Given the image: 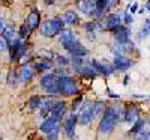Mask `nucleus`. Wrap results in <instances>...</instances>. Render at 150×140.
Listing matches in <instances>:
<instances>
[{
  "label": "nucleus",
  "mask_w": 150,
  "mask_h": 140,
  "mask_svg": "<svg viewBox=\"0 0 150 140\" xmlns=\"http://www.w3.org/2000/svg\"><path fill=\"white\" fill-rule=\"evenodd\" d=\"M90 65H92V68L95 69L96 75H98V74H101V75H111L112 72L116 71V68L112 66V63H102V62H99V60H96V59H93V60L90 62Z\"/></svg>",
  "instance_id": "5"
},
{
  "label": "nucleus",
  "mask_w": 150,
  "mask_h": 140,
  "mask_svg": "<svg viewBox=\"0 0 150 140\" xmlns=\"http://www.w3.org/2000/svg\"><path fill=\"white\" fill-rule=\"evenodd\" d=\"M3 36L6 38L8 42H12V41L17 39V38H15V30L12 29V27H6V29L3 30Z\"/></svg>",
  "instance_id": "28"
},
{
  "label": "nucleus",
  "mask_w": 150,
  "mask_h": 140,
  "mask_svg": "<svg viewBox=\"0 0 150 140\" xmlns=\"http://www.w3.org/2000/svg\"><path fill=\"white\" fill-rule=\"evenodd\" d=\"M77 122H78V116L74 114V113L65 121V133L71 140L75 137V125H77Z\"/></svg>",
  "instance_id": "12"
},
{
  "label": "nucleus",
  "mask_w": 150,
  "mask_h": 140,
  "mask_svg": "<svg viewBox=\"0 0 150 140\" xmlns=\"http://www.w3.org/2000/svg\"><path fill=\"white\" fill-rule=\"evenodd\" d=\"M111 32H112V35H114L117 44H126V42H129V29L128 27L119 26L116 29H112Z\"/></svg>",
  "instance_id": "10"
},
{
  "label": "nucleus",
  "mask_w": 150,
  "mask_h": 140,
  "mask_svg": "<svg viewBox=\"0 0 150 140\" xmlns=\"http://www.w3.org/2000/svg\"><path fill=\"white\" fill-rule=\"evenodd\" d=\"M112 66L116 68V71H126L132 66V62L123 54H116L112 60Z\"/></svg>",
  "instance_id": "9"
},
{
  "label": "nucleus",
  "mask_w": 150,
  "mask_h": 140,
  "mask_svg": "<svg viewBox=\"0 0 150 140\" xmlns=\"http://www.w3.org/2000/svg\"><path fill=\"white\" fill-rule=\"evenodd\" d=\"M33 68L35 71H50L51 69V63H50V60H41V62H36Z\"/></svg>",
  "instance_id": "25"
},
{
  "label": "nucleus",
  "mask_w": 150,
  "mask_h": 140,
  "mask_svg": "<svg viewBox=\"0 0 150 140\" xmlns=\"http://www.w3.org/2000/svg\"><path fill=\"white\" fill-rule=\"evenodd\" d=\"M146 9H147V11H150V2H147V3H146Z\"/></svg>",
  "instance_id": "41"
},
{
  "label": "nucleus",
  "mask_w": 150,
  "mask_h": 140,
  "mask_svg": "<svg viewBox=\"0 0 150 140\" xmlns=\"http://www.w3.org/2000/svg\"><path fill=\"white\" fill-rule=\"evenodd\" d=\"M149 32H150V29H147V27H143V29L140 30V38H141V39L149 36Z\"/></svg>",
  "instance_id": "36"
},
{
  "label": "nucleus",
  "mask_w": 150,
  "mask_h": 140,
  "mask_svg": "<svg viewBox=\"0 0 150 140\" xmlns=\"http://www.w3.org/2000/svg\"><path fill=\"white\" fill-rule=\"evenodd\" d=\"M108 96H111V98H119L120 95H116V94H112L111 91H108Z\"/></svg>",
  "instance_id": "39"
},
{
  "label": "nucleus",
  "mask_w": 150,
  "mask_h": 140,
  "mask_svg": "<svg viewBox=\"0 0 150 140\" xmlns=\"http://www.w3.org/2000/svg\"><path fill=\"white\" fill-rule=\"evenodd\" d=\"M41 103H42V96H39V95H33L30 99H29V107L32 109V110H39V107H41Z\"/></svg>",
  "instance_id": "26"
},
{
  "label": "nucleus",
  "mask_w": 150,
  "mask_h": 140,
  "mask_svg": "<svg viewBox=\"0 0 150 140\" xmlns=\"http://www.w3.org/2000/svg\"><path fill=\"white\" fill-rule=\"evenodd\" d=\"M143 128H144V121H143V119H137V121L134 122V125H132V130L129 131V134L135 137Z\"/></svg>",
  "instance_id": "24"
},
{
  "label": "nucleus",
  "mask_w": 150,
  "mask_h": 140,
  "mask_svg": "<svg viewBox=\"0 0 150 140\" xmlns=\"http://www.w3.org/2000/svg\"><path fill=\"white\" fill-rule=\"evenodd\" d=\"M59 125H60V121H57V119H54V118H47V119L41 124V130H42L45 134H48V133L57 130Z\"/></svg>",
  "instance_id": "13"
},
{
  "label": "nucleus",
  "mask_w": 150,
  "mask_h": 140,
  "mask_svg": "<svg viewBox=\"0 0 150 140\" xmlns=\"http://www.w3.org/2000/svg\"><path fill=\"white\" fill-rule=\"evenodd\" d=\"M57 89H59V95H65V96L78 95V84L71 75L57 77Z\"/></svg>",
  "instance_id": "2"
},
{
  "label": "nucleus",
  "mask_w": 150,
  "mask_h": 140,
  "mask_svg": "<svg viewBox=\"0 0 150 140\" xmlns=\"http://www.w3.org/2000/svg\"><path fill=\"white\" fill-rule=\"evenodd\" d=\"M5 29H6V27H5V20H3V18H0V33H3Z\"/></svg>",
  "instance_id": "37"
},
{
  "label": "nucleus",
  "mask_w": 150,
  "mask_h": 140,
  "mask_svg": "<svg viewBox=\"0 0 150 140\" xmlns=\"http://www.w3.org/2000/svg\"><path fill=\"white\" fill-rule=\"evenodd\" d=\"M77 8L83 12V14H86V15L90 17V14H92V11H93L95 5L90 2V0H77Z\"/></svg>",
  "instance_id": "17"
},
{
  "label": "nucleus",
  "mask_w": 150,
  "mask_h": 140,
  "mask_svg": "<svg viewBox=\"0 0 150 140\" xmlns=\"http://www.w3.org/2000/svg\"><path fill=\"white\" fill-rule=\"evenodd\" d=\"M20 38H26V36H29V33H30V29H29V26L27 24H21V27H20Z\"/></svg>",
  "instance_id": "31"
},
{
  "label": "nucleus",
  "mask_w": 150,
  "mask_h": 140,
  "mask_svg": "<svg viewBox=\"0 0 150 140\" xmlns=\"http://www.w3.org/2000/svg\"><path fill=\"white\" fill-rule=\"evenodd\" d=\"M77 72H80L83 77H86V79H95V75H96V72H95V69L92 68V65H84L83 66H80L78 69H75Z\"/></svg>",
  "instance_id": "21"
},
{
  "label": "nucleus",
  "mask_w": 150,
  "mask_h": 140,
  "mask_svg": "<svg viewBox=\"0 0 150 140\" xmlns=\"http://www.w3.org/2000/svg\"><path fill=\"white\" fill-rule=\"evenodd\" d=\"M66 101H56V103L53 104V109H51V113H50V116L48 118H54L57 121H60L62 118L65 116V113H66Z\"/></svg>",
  "instance_id": "8"
},
{
  "label": "nucleus",
  "mask_w": 150,
  "mask_h": 140,
  "mask_svg": "<svg viewBox=\"0 0 150 140\" xmlns=\"http://www.w3.org/2000/svg\"><path fill=\"white\" fill-rule=\"evenodd\" d=\"M50 21H51V26H53V29H54V33H56V35H59L62 30H65V21H63V18L56 17V18L50 20Z\"/></svg>",
  "instance_id": "23"
},
{
  "label": "nucleus",
  "mask_w": 150,
  "mask_h": 140,
  "mask_svg": "<svg viewBox=\"0 0 150 140\" xmlns=\"http://www.w3.org/2000/svg\"><path fill=\"white\" fill-rule=\"evenodd\" d=\"M75 39H77V36H75V33H74L72 30L65 29V30H62V32L59 33V41H60L62 45H65V44H68V42H72V41H75Z\"/></svg>",
  "instance_id": "19"
},
{
  "label": "nucleus",
  "mask_w": 150,
  "mask_h": 140,
  "mask_svg": "<svg viewBox=\"0 0 150 140\" xmlns=\"http://www.w3.org/2000/svg\"><path fill=\"white\" fill-rule=\"evenodd\" d=\"M33 75H35V68L30 66L29 63L27 65H23L18 71V81L21 83H27L33 79Z\"/></svg>",
  "instance_id": "11"
},
{
  "label": "nucleus",
  "mask_w": 150,
  "mask_h": 140,
  "mask_svg": "<svg viewBox=\"0 0 150 140\" xmlns=\"http://www.w3.org/2000/svg\"><path fill=\"white\" fill-rule=\"evenodd\" d=\"M120 119H123V111H120L114 106L107 107L105 111H104V114H102L101 122H99V133H102V134L111 133Z\"/></svg>",
  "instance_id": "1"
},
{
  "label": "nucleus",
  "mask_w": 150,
  "mask_h": 140,
  "mask_svg": "<svg viewBox=\"0 0 150 140\" xmlns=\"http://www.w3.org/2000/svg\"><path fill=\"white\" fill-rule=\"evenodd\" d=\"M123 20H125V23H126V24H131L134 18H132V15L129 14V12L126 11V12H125V15H123Z\"/></svg>",
  "instance_id": "34"
},
{
  "label": "nucleus",
  "mask_w": 150,
  "mask_h": 140,
  "mask_svg": "<svg viewBox=\"0 0 150 140\" xmlns=\"http://www.w3.org/2000/svg\"><path fill=\"white\" fill-rule=\"evenodd\" d=\"M39 30H41V35H42V36H48V38L56 36L54 29H53V26H51V21H44L42 24H39Z\"/></svg>",
  "instance_id": "20"
},
{
  "label": "nucleus",
  "mask_w": 150,
  "mask_h": 140,
  "mask_svg": "<svg viewBox=\"0 0 150 140\" xmlns=\"http://www.w3.org/2000/svg\"><path fill=\"white\" fill-rule=\"evenodd\" d=\"M9 50H11V60H12V62H18V60L24 56L26 47H24V44H23L21 39H15V41L11 42Z\"/></svg>",
  "instance_id": "4"
},
{
  "label": "nucleus",
  "mask_w": 150,
  "mask_h": 140,
  "mask_svg": "<svg viewBox=\"0 0 150 140\" xmlns=\"http://www.w3.org/2000/svg\"><path fill=\"white\" fill-rule=\"evenodd\" d=\"M53 104H54V101H53V98L51 96H45V98H42V103H41V107H39V110H41V114H42V118H48V114L51 113V109H53Z\"/></svg>",
  "instance_id": "15"
},
{
  "label": "nucleus",
  "mask_w": 150,
  "mask_h": 140,
  "mask_svg": "<svg viewBox=\"0 0 150 140\" xmlns=\"http://www.w3.org/2000/svg\"><path fill=\"white\" fill-rule=\"evenodd\" d=\"M39 54H44L42 57H44L45 60H53V59H54V54H53L51 51H47V50H42V51H39Z\"/></svg>",
  "instance_id": "32"
},
{
  "label": "nucleus",
  "mask_w": 150,
  "mask_h": 140,
  "mask_svg": "<svg viewBox=\"0 0 150 140\" xmlns=\"http://www.w3.org/2000/svg\"><path fill=\"white\" fill-rule=\"evenodd\" d=\"M17 83H18V72L11 69L9 74H8V84L14 87V86H17Z\"/></svg>",
  "instance_id": "27"
},
{
  "label": "nucleus",
  "mask_w": 150,
  "mask_h": 140,
  "mask_svg": "<svg viewBox=\"0 0 150 140\" xmlns=\"http://www.w3.org/2000/svg\"><path fill=\"white\" fill-rule=\"evenodd\" d=\"M26 24L29 26L30 32L39 27V24H41V15H39V12H38V11H32L30 14H29V17H27V23Z\"/></svg>",
  "instance_id": "16"
},
{
  "label": "nucleus",
  "mask_w": 150,
  "mask_h": 140,
  "mask_svg": "<svg viewBox=\"0 0 150 140\" xmlns=\"http://www.w3.org/2000/svg\"><path fill=\"white\" fill-rule=\"evenodd\" d=\"M81 101H83V96H78L77 99H75L74 104H72V110H77L80 107V104H81Z\"/></svg>",
  "instance_id": "35"
},
{
  "label": "nucleus",
  "mask_w": 150,
  "mask_h": 140,
  "mask_svg": "<svg viewBox=\"0 0 150 140\" xmlns=\"http://www.w3.org/2000/svg\"><path fill=\"white\" fill-rule=\"evenodd\" d=\"M122 15L120 14H108L102 21V26L104 29H108V30H112V29H116L119 26H122Z\"/></svg>",
  "instance_id": "7"
},
{
  "label": "nucleus",
  "mask_w": 150,
  "mask_h": 140,
  "mask_svg": "<svg viewBox=\"0 0 150 140\" xmlns=\"http://www.w3.org/2000/svg\"><path fill=\"white\" fill-rule=\"evenodd\" d=\"M62 18H63L65 24H71V26H75V24H78V23H80V17L77 15V12L72 11V9L66 11Z\"/></svg>",
  "instance_id": "18"
},
{
  "label": "nucleus",
  "mask_w": 150,
  "mask_h": 140,
  "mask_svg": "<svg viewBox=\"0 0 150 140\" xmlns=\"http://www.w3.org/2000/svg\"><path fill=\"white\" fill-rule=\"evenodd\" d=\"M128 81H129V77L126 75V77H125V81H123V83H125V84H128Z\"/></svg>",
  "instance_id": "40"
},
{
  "label": "nucleus",
  "mask_w": 150,
  "mask_h": 140,
  "mask_svg": "<svg viewBox=\"0 0 150 140\" xmlns=\"http://www.w3.org/2000/svg\"><path fill=\"white\" fill-rule=\"evenodd\" d=\"M92 104L93 103H86L81 109V111L77 114L78 116V122L81 125H89L93 121V111H92Z\"/></svg>",
  "instance_id": "6"
},
{
  "label": "nucleus",
  "mask_w": 150,
  "mask_h": 140,
  "mask_svg": "<svg viewBox=\"0 0 150 140\" xmlns=\"http://www.w3.org/2000/svg\"><path fill=\"white\" fill-rule=\"evenodd\" d=\"M137 8H138V3H134V5H132V6H129L128 9H129V11L132 12V14H134V12H137Z\"/></svg>",
  "instance_id": "38"
},
{
  "label": "nucleus",
  "mask_w": 150,
  "mask_h": 140,
  "mask_svg": "<svg viewBox=\"0 0 150 140\" xmlns=\"http://www.w3.org/2000/svg\"><path fill=\"white\" fill-rule=\"evenodd\" d=\"M105 104L101 103V101H98V103H93L92 104V111H93V119L98 118V116H102L104 111H105Z\"/></svg>",
  "instance_id": "22"
},
{
  "label": "nucleus",
  "mask_w": 150,
  "mask_h": 140,
  "mask_svg": "<svg viewBox=\"0 0 150 140\" xmlns=\"http://www.w3.org/2000/svg\"><path fill=\"white\" fill-rule=\"evenodd\" d=\"M90 2H92L93 5H96V2H98V0H90Z\"/></svg>",
  "instance_id": "42"
},
{
  "label": "nucleus",
  "mask_w": 150,
  "mask_h": 140,
  "mask_svg": "<svg viewBox=\"0 0 150 140\" xmlns=\"http://www.w3.org/2000/svg\"><path fill=\"white\" fill-rule=\"evenodd\" d=\"M9 42L6 41V38L3 35H0V51H6V50H9Z\"/></svg>",
  "instance_id": "30"
},
{
  "label": "nucleus",
  "mask_w": 150,
  "mask_h": 140,
  "mask_svg": "<svg viewBox=\"0 0 150 140\" xmlns=\"http://www.w3.org/2000/svg\"><path fill=\"white\" fill-rule=\"evenodd\" d=\"M57 136H59V128L51 131V133H48L47 134V140H57Z\"/></svg>",
  "instance_id": "33"
},
{
  "label": "nucleus",
  "mask_w": 150,
  "mask_h": 140,
  "mask_svg": "<svg viewBox=\"0 0 150 140\" xmlns=\"http://www.w3.org/2000/svg\"><path fill=\"white\" fill-rule=\"evenodd\" d=\"M138 119V107L137 106H129L126 110L123 111V121L128 122V124H132Z\"/></svg>",
  "instance_id": "14"
},
{
  "label": "nucleus",
  "mask_w": 150,
  "mask_h": 140,
  "mask_svg": "<svg viewBox=\"0 0 150 140\" xmlns=\"http://www.w3.org/2000/svg\"><path fill=\"white\" fill-rule=\"evenodd\" d=\"M41 87L50 95H59V89H57V77L54 74H45L41 77Z\"/></svg>",
  "instance_id": "3"
},
{
  "label": "nucleus",
  "mask_w": 150,
  "mask_h": 140,
  "mask_svg": "<svg viewBox=\"0 0 150 140\" xmlns=\"http://www.w3.org/2000/svg\"><path fill=\"white\" fill-rule=\"evenodd\" d=\"M56 63H57L60 68H65V66H68L69 63H71V60L68 57H65V56L59 54V56H56Z\"/></svg>",
  "instance_id": "29"
}]
</instances>
